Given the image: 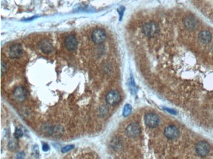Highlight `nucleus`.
Instances as JSON below:
<instances>
[{
  "label": "nucleus",
  "mask_w": 213,
  "mask_h": 159,
  "mask_svg": "<svg viewBox=\"0 0 213 159\" xmlns=\"http://www.w3.org/2000/svg\"><path fill=\"white\" fill-rule=\"evenodd\" d=\"M159 31L158 25L155 22H149L145 24L142 27V32L144 34L149 37L156 36Z\"/></svg>",
  "instance_id": "1"
},
{
  "label": "nucleus",
  "mask_w": 213,
  "mask_h": 159,
  "mask_svg": "<svg viewBox=\"0 0 213 159\" xmlns=\"http://www.w3.org/2000/svg\"><path fill=\"white\" fill-rule=\"evenodd\" d=\"M211 147L209 143L206 141H201L198 142L196 147L197 153L201 157H205L209 153Z\"/></svg>",
  "instance_id": "2"
},
{
  "label": "nucleus",
  "mask_w": 213,
  "mask_h": 159,
  "mask_svg": "<svg viewBox=\"0 0 213 159\" xmlns=\"http://www.w3.org/2000/svg\"><path fill=\"white\" fill-rule=\"evenodd\" d=\"M125 132L129 138H136L140 134L141 128L137 123H131L126 128Z\"/></svg>",
  "instance_id": "3"
},
{
  "label": "nucleus",
  "mask_w": 213,
  "mask_h": 159,
  "mask_svg": "<svg viewBox=\"0 0 213 159\" xmlns=\"http://www.w3.org/2000/svg\"><path fill=\"white\" fill-rule=\"evenodd\" d=\"M146 125L150 128H154L158 126L159 123V118L156 114L150 113L146 114L144 118Z\"/></svg>",
  "instance_id": "4"
},
{
  "label": "nucleus",
  "mask_w": 213,
  "mask_h": 159,
  "mask_svg": "<svg viewBox=\"0 0 213 159\" xmlns=\"http://www.w3.org/2000/svg\"><path fill=\"white\" fill-rule=\"evenodd\" d=\"M92 39L96 44H101L106 39V34L103 29H97L92 33Z\"/></svg>",
  "instance_id": "5"
},
{
  "label": "nucleus",
  "mask_w": 213,
  "mask_h": 159,
  "mask_svg": "<svg viewBox=\"0 0 213 159\" xmlns=\"http://www.w3.org/2000/svg\"><path fill=\"white\" fill-rule=\"evenodd\" d=\"M106 101L110 105H116L121 101V95L117 91H110L106 96Z\"/></svg>",
  "instance_id": "6"
},
{
  "label": "nucleus",
  "mask_w": 213,
  "mask_h": 159,
  "mask_svg": "<svg viewBox=\"0 0 213 159\" xmlns=\"http://www.w3.org/2000/svg\"><path fill=\"white\" fill-rule=\"evenodd\" d=\"M164 134L168 139L173 140L177 138L180 134L178 128L174 125H169L165 129Z\"/></svg>",
  "instance_id": "7"
},
{
  "label": "nucleus",
  "mask_w": 213,
  "mask_h": 159,
  "mask_svg": "<svg viewBox=\"0 0 213 159\" xmlns=\"http://www.w3.org/2000/svg\"><path fill=\"white\" fill-rule=\"evenodd\" d=\"M27 93L25 89L23 87H18L14 91L13 97L17 102L24 101L26 97Z\"/></svg>",
  "instance_id": "8"
},
{
  "label": "nucleus",
  "mask_w": 213,
  "mask_h": 159,
  "mask_svg": "<svg viewBox=\"0 0 213 159\" xmlns=\"http://www.w3.org/2000/svg\"><path fill=\"white\" fill-rule=\"evenodd\" d=\"M23 54V50L21 45L18 44L13 45L9 49V55L11 58H19Z\"/></svg>",
  "instance_id": "9"
},
{
  "label": "nucleus",
  "mask_w": 213,
  "mask_h": 159,
  "mask_svg": "<svg viewBox=\"0 0 213 159\" xmlns=\"http://www.w3.org/2000/svg\"><path fill=\"white\" fill-rule=\"evenodd\" d=\"M39 49L44 54H49L54 51V46L49 40L44 39L39 43Z\"/></svg>",
  "instance_id": "10"
},
{
  "label": "nucleus",
  "mask_w": 213,
  "mask_h": 159,
  "mask_svg": "<svg viewBox=\"0 0 213 159\" xmlns=\"http://www.w3.org/2000/svg\"><path fill=\"white\" fill-rule=\"evenodd\" d=\"M64 44L66 48L68 50L72 51L76 49L77 46H78V41L74 36L69 35L66 37Z\"/></svg>",
  "instance_id": "11"
},
{
  "label": "nucleus",
  "mask_w": 213,
  "mask_h": 159,
  "mask_svg": "<svg viewBox=\"0 0 213 159\" xmlns=\"http://www.w3.org/2000/svg\"><path fill=\"white\" fill-rule=\"evenodd\" d=\"M185 26L190 30H193L197 28L198 25V22L195 17L193 16H187L184 20Z\"/></svg>",
  "instance_id": "12"
},
{
  "label": "nucleus",
  "mask_w": 213,
  "mask_h": 159,
  "mask_svg": "<svg viewBox=\"0 0 213 159\" xmlns=\"http://www.w3.org/2000/svg\"><path fill=\"white\" fill-rule=\"evenodd\" d=\"M199 39L203 44H208L212 39L211 33L208 31H203L199 33Z\"/></svg>",
  "instance_id": "13"
},
{
  "label": "nucleus",
  "mask_w": 213,
  "mask_h": 159,
  "mask_svg": "<svg viewBox=\"0 0 213 159\" xmlns=\"http://www.w3.org/2000/svg\"><path fill=\"white\" fill-rule=\"evenodd\" d=\"M131 112H132V106L130 105L127 104L124 106L123 111V115L125 117L128 116V115H130Z\"/></svg>",
  "instance_id": "14"
},
{
  "label": "nucleus",
  "mask_w": 213,
  "mask_h": 159,
  "mask_svg": "<svg viewBox=\"0 0 213 159\" xmlns=\"http://www.w3.org/2000/svg\"><path fill=\"white\" fill-rule=\"evenodd\" d=\"M9 148L11 150H14L17 147V142L15 140H11L8 144Z\"/></svg>",
  "instance_id": "15"
},
{
  "label": "nucleus",
  "mask_w": 213,
  "mask_h": 159,
  "mask_svg": "<svg viewBox=\"0 0 213 159\" xmlns=\"http://www.w3.org/2000/svg\"><path fill=\"white\" fill-rule=\"evenodd\" d=\"M23 135V132L22 131L21 129L20 128H16L15 132H14V137H15L17 139H18L21 138L22 136Z\"/></svg>",
  "instance_id": "16"
},
{
  "label": "nucleus",
  "mask_w": 213,
  "mask_h": 159,
  "mask_svg": "<svg viewBox=\"0 0 213 159\" xmlns=\"http://www.w3.org/2000/svg\"><path fill=\"white\" fill-rule=\"evenodd\" d=\"M124 11H125V7L123 6H121L119 8L117 9V12H118V13L119 14V20H122V18L123 16V14H124Z\"/></svg>",
  "instance_id": "17"
},
{
  "label": "nucleus",
  "mask_w": 213,
  "mask_h": 159,
  "mask_svg": "<svg viewBox=\"0 0 213 159\" xmlns=\"http://www.w3.org/2000/svg\"><path fill=\"white\" fill-rule=\"evenodd\" d=\"M73 147H74V146H73V145H69V146H64V147H62V153H66L68 151H70L71 149H72L73 148Z\"/></svg>",
  "instance_id": "18"
},
{
  "label": "nucleus",
  "mask_w": 213,
  "mask_h": 159,
  "mask_svg": "<svg viewBox=\"0 0 213 159\" xmlns=\"http://www.w3.org/2000/svg\"><path fill=\"white\" fill-rule=\"evenodd\" d=\"M42 149L43 151H47L49 150V146L47 144H43L42 147Z\"/></svg>",
  "instance_id": "19"
},
{
  "label": "nucleus",
  "mask_w": 213,
  "mask_h": 159,
  "mask_svg": "<svg viewBox=\"0 0 213 159\" xmlns=\"http://www.w3.org/2000/svg\"><path fill=\"white\" fill-rule=\"evenodd\" d=\"M25 156V154L24 152H20L19 153H18V155H17V158H24V157Z\"/></svg>",
  "instance_id": "20"
},
{
  "label": "nucleus",
  "mask_w": 213,
  "mask_h": 159,
  "mask_svg": "<svg viewBox=\"0 0 213 159\" xmlns=\"http://www.w3.org/2000/svg\"><path fill=\"white\" fill-rule=\"evenodd\" d=\"M6 69H7V66H6L5 64L4 63L2 62V72H3V71L4 72L6 70Z\"/></svg>",
  "instance_id": "21"
},
{
  "label": "nucleus",
  "mask_w": 213,
  "mask_h": 159,
  "mask_svg": "<svg viewBox=\"0 0 213 159\" xmlns=\"http://www.w3.org/2000/svg\"><path fill=\"white\" fill-rule=\"evenodd\" d=\"M167 111H168V112H169L170 113H173V114H176V113H177V112H175L174 110H171V109H167Z\"/></svg>",
  "instance_id": "22"
}]
</instances>
